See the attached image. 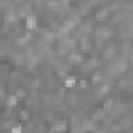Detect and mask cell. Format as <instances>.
I'll use <instances>...</instances> for the list:
<instances>
[{
  "mask_svg": "<svg viewBox=\"0 0 133 133\" xmlns=\"http://www.w3.org/2000/svg\"><path fill=\"white\" fill-rule=\"evenodd\" d=\"M36 24H37V21H36V18L33 17L32 15H29L27 16L26 18V26L28 29H32L36 27Z\"/></svg>",
  "mask_w": 133,
  "mask_h": 133,
  "instance_id": "cell-1",
  "label": "cell"
},
{
  "mask_svg": "<svg viewBox=\"0 0 133 133\" xmlns=\"http://www.w3.org/2000/svg\"><path fill=\"white\" fill-rule=\"evenodd\" d=\"M65 128H66V125H65L64 122H63V121H58V122H56V123H55V125L52 127V130H53V131H57V132H61V131H63Z\"/></svg>",
  "mask_w": 133,
  "mask_h": 133,
  "instance_id": "cell-2",
  "label": "cell"
},
{
  "mask_svg": "<svg viewBox=\"0 0 133 133\" xmlns=\"http://www.w3.org/2000/svg\"><path fill=\"white\" fill-rule=\"evenodd\" d=\"M94 127H95L94 122H92V121H85V122H83V123H82L81 130H83V131L92 130V129H94Z\"/></svg>",
  "mask_w": 133,
  "mask_h": 133,
  "instance_id": "cell-3",
  "label": "cell"
},
{
  "mask_svg": "<svg viewBox=\"0 0 133 133\" xmlns=\"http://www.w3.org/2000/svg\"><path fill=\"white\" fill-rule=\"evenodd\" d=\"M17 20V14L15 13V10L9 9L6 14V21L7 22H15Z\"/></svg>",
  "mask_w": 133,
  "mask_h": 133,
  "instance_id": "cell-4",
  "label": "cell"
},
{
  "mask_svg": "<svg viewBox=\"0 0 133 133\" xmlns=\"http://www.w3.org/2000/svg\"><path fill=\"white\" fill-rule=\"evenodd\" d=\"M17 103H18V97H17V96L12 95V96H9V97L7 98L6 104H7L8 106H16Z\"/></svg>",
  "mask_w": 133,
  "mask_h": 133,
  "instance_id": "cell-5",
  "label": "cell"
},
{
  "mask_svg": "<svg viewBox=\"0 0 133 133\" xmlns=\"http://www.w3.org/2000/svg\"><path fill=\"white\" fill-rule=\"evenodd\" d=\"M110 35H111V33H110V31L107 28H102L101 30L99 31V36L101 37L102 39H108L110 37Z\"/></svg>",
  "mask_w": 133,
  "mask_h": 133,
  "instance_id": "cell-6",
  "label": "cell"
},
{
  "mask_svg": "<svg viewBox=\"0 0 133 133\" xmlns=\"http://www.w3.org/2000/svg\"><path fill=\"white\" fill-rule=\"evenodd\" d=\"M75 83H76V79L73 78V77H68V78L64 80V85L66 87H72L75 85Z\"/></svg>",
  "mask_w": 133,
  "mask_h": 133,
  "instance_id": "cell-7",
  "label": "cell"
},
{
  "mask_svg": "<svg viewBox=\"0 0 133 133\" xmlns=\"http://www.w3.org/2000/svg\"><path fill=\"white\" fill-rule=\"evenodd\" d=\"M70 58L72 61H81L82 59V56L79 54V53H77V52H73L71 55H70Z\"/></svg>",
  "mask_w": 133,
  "mask_h": 133,
  "instance_id": "cell-8",
  "label": "cell"
},
{
  "mask_svg": "<svg viewBox=\"0 0 133 133\" xmlns=\"http://www.w3.org/2000/svg\"><path fill=\"white\" fill-rule=\"evenodd\" d=\"M104 117V111L103 110H100V109H98L97 111L93 114V119L94 120H99V119H102Z\"/></svg>",
  "mask_w": 133,
  "mask_h": 133,
  "instance_id": "cell-9",
  "label": "cell"
},
{
  "mask_svg": "<svg viewBox=\"0 0 133 133\" xmlns=\"http://www.w3.org/2000/svg\"><path fill=\"white\" fill-rule=\"evenodd\" d=\"M92 80H93L94 82H100V81L102 80V74L99 73V72H96V73L93 75V77H92Z\"/></svg>",
  "mask_w": 133,
  "mask_h": 133,
  "instance_id": "cell-10",
  "label": "cell"
},
{
  "mask_svg": "<svg viewBox=\"0 0 133 133\" xmlns=\"http://www.w3.org/2000/svg\"><path fill=\"white\" fill-rule=\"evenodd\" d=\"M55 35L53 32H46V33H44V39H45L47 42H52L53 39H54Z\"/></svg>",
  "mask_w": 133,
  "mask_h": 133,
  "instance_id": "cell-11",
  "label": "cell"
},
{
  "mask_svg": "<svg viewBox=\"0 0 133 133\" xmlns=\"http://www.w3.org/2000/svg\"><path fill=\"white\" fill-rule=\"evenodd\" d=\"M64 44H65V47L66 48H73L75 46L76 42L73 40V39H69V40H65L64 41Z\"/></svg>",
  "mask_w": 133,
  "mask_h": 133,
  "instance_id": "cell-12",
  "label": "cell"
},
{
  "mask_svg": "<svg viewBox=\"0 0 133 133\" xmlns=\"http://www.w3.org/2000/svg\"><path fill=\"white\" fill-rule=\"evenodd\" d=\"M113 53H114V49H113V46H110L107 50H106V52H105V56L106 57H111L112 55H113Z\"/></svg>",
  "mask_w": 133,
  "mask_h": 133,
  "instance_id": "cell-13",
  "label": "cell"
},
{
  "mask_svg": "<svg viewBox=\"0 0 133 133\" xmlns=\"http://www.w3.org/2000/svg\"><path fill=\"white\" fill-rule=\"evenodd\" d=\"M107 15H108V9H101L100 12L98 13V18H100V19H103V18H105V17H107Z\"/></svg>",
  "mask_w": 133,
  "mask_h": 133,
  "instance_id": "cell-14",
  "label": "cell"
},
{
  "mask_svg": "<svg viewBox=\"0 0 133 133\" xmlns=\"http://www.w3.org/2000/svg\"><path fill=\"white\" fill-rule=\"evenodd\" d=\"M70 30H71V29H70L69 27H66L65 25H62V26L58 29V32L60 33V35H65V33H68Z\"/></svg>",
  "mask_w": 133,
  "mask_h": 133,
  "instance_id": "cell-15",
  "label": "cell"
},
{
  "mask_svg": "<svg viewBox=\"0 0 133 133\" xmlns=\"http://www.w3.org/2000/svg\"><path fill=\"white\" fill-rule=\"evenodd\" d=\"M109 91V85L108 84H102L101 86H100V92H101L102 94H106L108 93Z\"/></svg>",
  "mask_w": 133,
  "mask_h": 133,
  "instance_id": "cell-16",
  "label": "cell"
},
{
  "mask_svg": "<svg viewBox=\"0 0 133 133\" xmlns=\"http://www.w3.org/2000/svg\"><path fill=\"white\" fill-rule=\"evenodd\" d=\"M112 105H113V101H112L111 99H109V100H107V101L104 103V109H106V110L110 109Z\"/></svg>",
  "mask_w": 133,
  "mask_h": 133,
  "instance_id": "cell-17",
  "label": "cell"
},
{
  "mask_svg": "<svg viewBox=\"0 0 133 133\" xmlns=\"http://www.w3.org/2000/svg\"><path fill=\"white\" fill-rule=\"evenodd\" d=\"M26 42H27V39L25 38V37H21V38H19L18 40H17V43L19 44V45H25L26 44Z\"/></svg>",
  "mask_w": 133,
  "mask_h": 133,
  "instance_id": "cell-18",
  "label": "cell"
},
{
  "mask_svg": "<svg viewBox=\"0 0 133 133\" xmlns=\"http://www.w3.org/2000/svg\"><path fill=\"white\" fill-rule=\"evenodd\" d=\"M10 132H12V133H22V129H21L20 126H15V127L12 128Z\"/></svg>",
  "mask_w": 133,
  "mask_h": 133,
  "instance_id": "cell-19",
  "label": "cell"
},
{
  "mask_svg": "<svg viewBox=\"0 0 133 133\" xmlns=\"http://www.w3.org/2000/svg\"><path fill=\"white\" fill-rule=\"evenodd\" d=\"M20 114H21V118L23 119V120H27L28 119V112L26 111V110H21V112H20Z\"/></svg>",
  "mask_w": 133,
  "mask_h": 133,
  "instance_id": "cell-20",
  "label": "cell"
},
{
  "mask_svg": "<svg viewBox=\"0 0 133 133\" xmlns=\"http://www.w3.org/2000/svg\"><path fill=\"white\" fill-rule=\"evenodd\" d=\"M18 98H22L25 96V92L23 90H21V88H19V90H17V95H16Z\"/></svg>",
  "mask_w": 133,
  "mask_h": 133,
  "instance_id": "cell-21",
  "label": "cell"
},
{
  "mask_svg": "<svg viewBox=\"0 0 133 133\" xmlns=\"http://www.w3.org/2000/svg\"><path fill=\"white\" fill-rule=\"evenodd\" d=\"M127 84H128V81H127V80H122V81L120 82V86H121V87L126 86Z\"/></svg>",
  "mask_w": 133,
  "mask_h": 133,
  "instance_id": "cell-22",
  "label": "cell"
},
{
  "mask_svg": "<svg viewBox=\"0 0 133 133\" xmlns=\"http://www.w3.org/2000/svg\"><path fill=\"white\" fill-rule=\"evenodd\" d=\"M80 86L81 87H85L86 86V81L85 80H81L80 81Z\"/></svg>",
  "mask_w": 133,
  "mask_h": 133,
  "instance_id": "cell-23",
  "label": "cell"
}]
</instances>
